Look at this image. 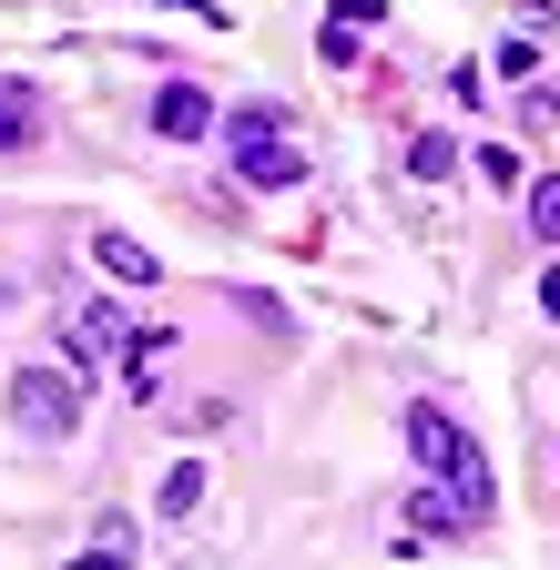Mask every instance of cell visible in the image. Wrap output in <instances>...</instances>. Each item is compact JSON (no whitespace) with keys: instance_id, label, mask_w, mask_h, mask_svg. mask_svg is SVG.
<instances>
[{"instance_id":"obj_13","label":"cell","mask_w":560,"mask_h":570,"mask_svg":"<svg viewBox=\"0 0 560 570\" xmlns=\"http://www.w3.org/2000/svg\"><path fill=\"white\" fill-rule=\"evenodd\" d=\"M235 316H255L265 336H296V316H286V306H275V296H265V285H235Z\"/></svg>"},{"instance_id":"obj_12","label":"cell","mask_w":560,"mask_h":570,"mask_svg":"<svg viewBox=\"0 0 560 570\" xmlns=\"http://www.w3.org/2000/svg\"><path fill=\"white\" fill-rule=\"evenodd\" d=\"M286 122H296L286 102H245V112H235L225 132H235V142H286Z\"/></svg>"},{"instance_id":"obj_18","label":"cell","mask_w":560,"mask_h":570,"mask_svg":"<svg viewBox=\"0 0 560 570\" xmlns=\"http://www.w3.org/2000/svg\"><path fill=\"white\" fill-rule=\"evenodd\" d=\"M540 306H550V316H560V255H550V275H540Z\"/></svg>"},{"instance_id":"obj_6","label":"cell","mask_w":560,"mask_h":570,"mask_svg":"<svg viewBox=\"0 0 560 570\" xmlns=\"http://www.w3.org/2000/svg\"><path fill=\"white\" fill-rule=\"evenodd\" d=\"M397 530H407V540H469L479 520L459 510V499H449V489H417V499H407V510H397Z\"/></svg>"},{"instance_id":"obj_2","label":"cell","mask_w":560,"mask_h":570,"mask_svg":"<svg viewBox=\"0 0 560 570\" xmlns=\"http://www.w3.org/2000/svg\"><path fill=\"white\" fill-rule=\"evenodd\" d=\"M82 377L72 367H11V387H0V407H11V428L21 439H41V449H61V439H82Z\"/></svg>"},{"instance_id":"obj_5","label":"cell","mask_w":560,"mask_h":570,"mask_svg":"<svg viewBox=\"0 0 560 570\" xmlns=\"http://www.w3.org/2000/svg\"><path fill=\"white\" fill-rule=\"evenodd\" d=\"M235 184L286 194V184H306V154H296V142H235Z\"/></svg>"},{"instance_id":"obj_10","label":"cell","mask_w":560,"mask_h":570,"mask_svg":"<svg viewBox=\"0 0 560 570\" xmlns=\"http://www.w3.org/2000/svg\"><path fill=\"white\" fill-rule=\"evenodd\" d=\"M407 174L417 184H449L459 174V132H407Z\"/></svg>"},{"instance_id":"obj_8","label":"cell","mask_w":560,"mask_h":570,"mask_svg":"<svg viewBox=\"0 0 560 570\" xmlns=\"http://www.w3.org/2000/svg\"><path fill=\"white\" fill-rule=\"evenodd\" d=\"M164 356H174V326H132V346H122V387H132V397H164Z\"/></svg>"},{"instance_id":"obj_4","label":"cell","mask_w":560,"mask_h":570,"mask_svg":"<svg viewBox=\"0 0 560 570\" xmlns=\"http://www.w3.org/2000/svg\"><path fill=\"white\" fill-rule=\"evenodd\" d=\"M154 132H164V142H204V132H215V92L174 71V82L154 92Z\"/></svg>"},{"instance_id":"obj_1","label":"cell","mask_w":560,"mask_h":570,"mask_svg":"<svg viewBox=\"0 0 560 570\" xmlns=\"http://www.w3.org/2000/svg\"><path fill=\"white\" fill-rule=\"evenodd\" d=\"M407 459L417 469H429L449 499H459V510L469 520H489V510H500V479H489V459H479V439H469V428L439 407V397H407Z\"/></svg>"},{"instance_id":"obj_16","label":"cell","mask_w":560,"mask_h":570,"mask_svg":"<svg viewBox=\"0 0 560 570\" xmlns=\"http://www.w3.org/2000/svg\"><path fill=\"white\" fill-rule=\"evenodd\" d=\"M520 122H530V132H560V92L530 82V92H520Z\"/></svg>"},{"instance_id":"obj_3","label":"cell","mask_w":560,"mask_h":570,"mask_svg":"<svg viewBox=\"0 0 560 570\" xmlns=\"http://www.w3.org/2000/svg\"><path fill=\"white\" fill-rule=\"evenodd\" d=\"M122 346H132L122 306H61V367H72L82 387H92V367H112Z\"/></svg>"},{"instance_id":"obj_17","label":"cell","mask_w":560,"mask_h":570,"mask_svg":"<svg viewBox=\"0 0 560 570\" xmlns=\"http://www.w3.org/2000/svg\"><path fill=\"white\" fill-rule=\"evenodd\" d=\"M336 21H346V31H367V21H377V0H336Z\"/></svg>"},{"instance_id":"obj_11","label":"cell","mask_w":560,"mask_h":570,"mask_svg":"<svg viewBox=\"0 0 560 570\" xmlns=\"http://www.w3.org/2000/svg\"><path fill=\"white\" fill-rule=\"evenodd\" d=\"M194 499H204V459H174L164 489H154V510H164V520H194Z\"/></svg>"},{"instance_id":"obj_14","label":"cell","mask_w":560,"mask_h":570,"mask_svg":"<svg viewBox=\"0 0 560 570\" xmlns=\"http://www.w3.org/2000/svg\"><path fill=\"white\" fill-rule=\"evenodd\" d=\"M530 235H540V245H560V174H540V184H530Z\"/></svg>"},{"instance_id":"obj_15","label":"cell","mask_w":560,"mask_h":570,"mask_svg":"<svg viewBox=\"0 0 560 570\" xmlns=\"http://www.w3.org/2000/svg\"><path fill=\"white\" fill-rule=\"evenodd\" d=\"M489 61H500V71H510V82H530V71H540V31H510V41H500V51H489Z\"/></svg>"},{"instance_id":"obj_7","label":"cell","mask_w":560,"mask_h":570,"mask_svg":"<svg viewBox=\"0 0 560 570\" xmlns=\"http://www.w3.org/2000/svg\"><path fill=\"white\" fill-rule=\"evenodd\" d=\"M92 265H102L112 285H164V265H154V245H132L122 225H102V235H92Z\"/></svg>"},{"instance_id":"obj_9","label":"cell","mask_w":560,"mask_h":570,"mask_svg":"<svg viewBox=\"0 0 560 570\" xmlns=\"http://www.w3.org/2000/svg\"><path fill=\"white\" fill-rule=\"evenodd\" d=\"M41 112L51 102L31 82H0V154H31V142H41Z\"/></svg>"}]
</instances>
